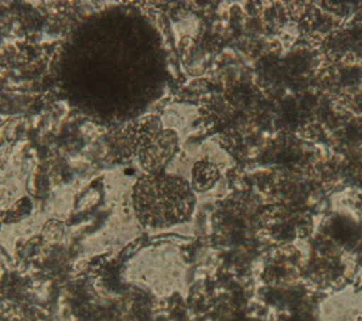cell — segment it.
<instances>
[{
  "instance_id": "6da1fadb",
  "label": "cell",
  "mask_w": 362,
  "mask_h": 321,
  "mask_svg": "<svg viewBox=\"0 0 362 321\" xmlns=\"http://www.w3.org/2000/svg\"><path fill=\"white\" fill-rule=\"evenodd\" d=\"M194 205L195 195L191 184L174 174H146L133 188L134 212L148 228L181 223L188 219Z\"/></svg>"
},
{
  "instance_id": "7a4b0ae2",
  "label": "cell",
  "mask_w": 362,
  "mask_h": 321,
  "mask_svg": "<svg viewBox=\"0 0 362 321\" xmlns=\"http://www.w3.org/2000/svg\"><path fill=\"white\" fill-rule=\"evenodd\" d=\"M178 148V134L173 129H163L158 136L141 146L136 156L146 174L163 173Z\"/></svg>"
},
{
  "instance_id": "3957f363",
  "label": "cell",
  "mask_w": 362,
  "mask_h": 321,
  "mask_svg": "<svg viewBox=\"0 0 362 321\" xmlns=\"http://www.w3.org/2000/svg\"><path fill=\"white\" fill-rule=\"evenodd\" d=\"M219 170L209 160H199L194 164L191 173V188L198 192H204L218 181Z\"/></svg>"
},
{
  "instance_id": "277c9868",
  "label": "cell",
  "mask_w": 362,
  "mask_h": 321,
  "mask_svg": "<svg viewBox=\"0 0 362 321\" xmlns=\"http://www.w3.org/2000/svg\"><path fill=\"white\" fill-rule=\"evenodd\" d=\"M134 127V140H136V153L137 150L144 146L146 143H148L150 140H153L156 136H158L163 130L161 126V120L158 116L150 115L146 116L143 119H140L139 122L133 123Z\"/></svg>"
},
{
  "instance_id": "5b68a950",
  "label": "cell",
  "mask_w": 362,
  "mask_h": 321,
  "mask_svg": "<svg viewBox=\"0 0 362 321\" xmlns=\"http://www.w3.org/2000/svg\"><path fill=\"white\" fill-rule=\"evenodd\" d=\"M33 209V202L28 197H21L17 202H14L10 208L0 212V218L3 223H16L25 219Z\"/></svg>"
},
{
  "instance_id": "8992f818",
  "label": "cell",
  "mask_w": 362,
  "mask_h": 321,
  "mask_svg": "<svg viewBox=\"0 0 362 321\" xmlns=\"http://www.w3.org/2000/svg\"><path fill=\"white\" fill-rule=\"evenodd\" d=\"M41 238L44 242L51 243V245L61 243L65 238V225L58 219L47 221L42 228Z\"/></svg>"
},
{
  "instance_id": "52a82bcc",
  "label": "cell",
  "mask_w": 362,
  "mask_h": 321,
  "mask_svg": "<svg viewBox=\"0 0 362 321\" xmlns=\"http://www.w3.org/2000/svg\"><path fill=\"white\" fill-rule=\"evenodd\" d=\"M23 321H57V320L41 307H30L24 311Z\"/></svg>"
},
{
  "instance_id": "ba28073f",
  "label": "cell",
  "mask_w": 362,
  "mask_h": 321,
  "mask_svg": "<svg viewBox=\"0 0 362 321\" xmlns=\"http://www.w3.org/2000/svg\"><path fill=\"white\" fill-rule=\"evenodd\" d=\"M1 223H3V222H1V218H0V228H1Z\"/></svg>"
},
{
  "instance_id": "9c48e42d",
  "label": "cell",
  "mask_w": 362,
  "mask_h": 321,
  "mask_svg": "<svg viewBox=\"0 0 362 321\" xmlns=\"http://www.w3.org/2000/svg\"><path fill=\"white\" fill-rule=\"evenodd\" d=\"M0 321H3V320H1V318H0Z\"/></svg>"
},
{
  "instance_id": "30bf717a",
  "label": "cell",
  "mask_w": 362,
  "mask_h": 321,
  "mask_svg": "<svg viewBox=\"0 0 362 321\" xmlns=\"http://www.w3.org/2000/svg\"><path fill=\"white\" fill-rule=\"evenodd\" d=\"M21 321H23V320H21Z\"/></svg>"
}]
</instances>
